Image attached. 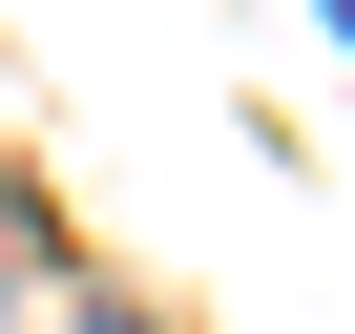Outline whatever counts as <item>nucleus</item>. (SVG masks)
Segmentation results:
<instances>
[{"label": "nucleus", "mask_w": 355, "mask_h": 334, "mask_svg": "<svg viewBox=\"0 0 355 334\" xmlns=\"http://www.w3.org/2000/svg\"><path fill=\"white\" fill-rule=\"evenodd\" d=\"M63 334H167V313H125V292H84V313H63Z\"/></svg>", "instance_id": "1"}]
</instances>
